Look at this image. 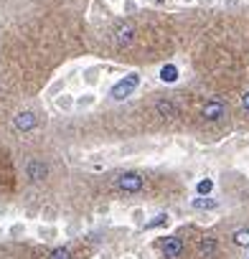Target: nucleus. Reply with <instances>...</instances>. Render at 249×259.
Masks as SVG:
<instances>
[{
	"mask_svg": "<svg viewBox=\"0 0 249 259\" xmlns=\"http://www.w3.org/2000/svg\"><path fill=\"white\" fill-rule=\"evenodd\" d=\"M138 84H140V76H138V74H127L122 82H117L115 86H112V99L122 102L124 97H130L135 89H138Z\"/></svg>",
	"mask_w": 249,
	"mask_h": 259,
	"instance_id": "1",
	"label": "nucleus"
},
{
	"mask_svg": "<svg viewBox=\"0 0 249 259\" xmlns=\"http://www.w3.org/2000/svg\"><path fill=\"white\" fill-rule=\"evenodd\" d=\"M117 188H122L124 193H138L142 190V178L138 173H122L117 178Z\"/></svg>",
	"mask_w": 249,
	"mask_h": 259,
	"instance_id": "2",
	"label": "nucleus"
},
{
	"mask_svg": "<svg viewBox=\"0 0 249 259\" xmlns=\"http://www.w3.org/2000/svg\"><path fill=\"white\" fill-rule=\"evenodd\" d=\"M224 112H226L224 102H219V99H209V102L203 104L201 115H203V120H209V122H216V120H221V117H224Z\"/></svg>",
	"mask_w": 249,
	"mask_h": 259,
	"instance_id": "3",
	"label": "nucleus"
},
{
	"mask_svg": "<svg viewBox=\"0 0 249 259\" xmlns=\"http://www.w3.org/2000/svg\"><path fill=\"white\" fill-rule=\"evenodd\" d=\"M180 252H183V242H180L178 236H165V239H163L165 259H176V257H180Z\"/></svg>",
	"mask_w": 249,
	"mask_h": 259,
	"instance_id": "4",
	"label": "nucleus"
},
{
	"mask_svg": "<svg viewBox=\"0 0 249 259\" xmlns=\"http://www.w3.org/2000/svg\"><path fill=\"white\" fill-rule=\"evenodd\" d=\"M36 115L33 112H18V115L13 117V125H16V130H20V132H28V130H33L36 127Z\"/></svg>",
	"mask_w": 249,
	"mask_h": 259,
	"instance_id": "5",
	"label": "nucleus"
},
{
	"mask_svg": "<svg viewBox=\"0 0 249 259\" xmlns=\"http://www.w3.org/2000/svg\"><path fill=\"white\" fill-rule=\"evenodd\" d=\"M26 175L31 178V181H43V178L49 175V168H46V163H41V160H31L26 165Z\"/></svg>",
	"mask_w": 249,
	"mask_h": 259,
	"instance_id": "6",
	"label": "nucleus"
},
{
	"mask_svg": "<svg viewBox=\"0 0 249 259\" xmlns=\"http://www.w3.org/2000/svg\"><path fill=\"white\" fill-rule=\"evenodd\" d=\"M132 38H135V28H132L130 23L117 26V31H115V41H117V46H130Z\"/></svg>",
	"mask_w": 249,
	"mask_h": 259,
	"instance_id": "7",
	"label": "nucleus"
},
{
	"mask_svg": "<svg viewBox=\"0 0 249 259\" xmlns=\"http://www.w3.org/2000/svg\"><path fill=\"white\" fill-rule=\"evenodd\" d=\"M155 112L160 117H165V120H173L178 115V107L171 102V99H158V102H155Z\"/></svg>",
	"mask_w": 249,
	"mask_h": 259,
	"instance_id": "8",
	"label": "nucleus"
},
{
	"mask_svg": "<svg viewBox=\"0 0 249 259\" xmlns=\"http://www.w3.org/2000/svg\"><path fill=\"white\" fill-rule=\"evenodd\" d=\"M191 206H194L196 211H213V208H219V201L209 198V196H198V198L191 201Z\"/></svg>",
	"mask_w": 249,
	"mask_h": 259,
	"instance_id": "9",
	"label": "nucleus"
},
{
	"mask_svg": "<svg viewBox=\"0 0 249 259\" xmlns=\"http://www.w3.org/2000/svg\"><path fill=\"white\" fill-rule=\"evenodd\" d=\"M216 239H211V236H203L201 239V244H198V254L201 257H206V259H211L213 254H216Z\"/></svg>",
	"mask_w": 249,
	"mask_h": 259,
	"instance_id": "10",
	"label": "nucleus"
},
{
	"mask_svg": "<svg viewBox=\"0 0 249 259\" xmlns=\"http://www.w3.org/2000/svg\"><path fill=\"white\" fill-rule=\"evenodd\" d=\"M160 79H163L165 84H173V82H178V69H176L173 64H165L163 69H160Z\"/></svg>",
	"mask_w": 249,
	"mask_h": 259,
	"instance_id": "11",
	"label": "nucleus"
},
{
	"mask_svg": "<svg viewBox=\"0 0 249 259\" xmlns=\"http://www.w3.org/2000/svg\"><path fill=\"white\" fill-rule=\"evenodd\" d=\"M231 239H234V244H236V246H244V249H247V246H249V229H239V231H234Z\"/></svg>",
	"mask_w": 249,
	"mask_h": 259,
	"instance_id": "12",
	"label": "nucleus"
},
{
	"mask_svg": "<svg viewBox=\"0 0 249 259\" xmlns=\"http://www.w3.org/2000/svg\"><path fill=\"white\" fill-rule=\"evenodd\" d=\"M196 190H198V196H209V193H211V190H213V183L209 181V178H203V181H198Z\"/></svg>",
	"mask_w": 249,
	"mask_h": 259,
	"instance_id": "13",
	"label": "nucleus"
},
{
	"mask_svg": "<svg viewBox=\"0 0 249 259\" xmlns=\"http://www.w3.org/2000/svg\"><path fill=\"white\" fill-rule=\"evenodd\" d=\"M163 224H168V213H158L153 221L145 224V229H155V226H163Z\"/></svg>",
	"mask_w": 249,
	"mask_h": 259,
	"instance_id": "14",
	"label": "nucleus"
},
{
	"mask_svg": "<svg viewBox=\"0 0 249 259\" xmlns=\"http://www.w3.org/2000/svg\"><path fill=\"white\" fill-rule=\"evenodd\" d=\"M49 259H71V254H69V249L59 246V249H53V252L49 254Z\"/></svg>",
	"mask_w": 249,
	"mask_h": 259,
	"instance_id": "15",
	"label": "nucleus"
},
{
	"mask_svg": "<svg viewBox=\"0 0 249 259\" xmlns=\"http://www.w3.org/2000/svg\"><path fill=\"white\" fill-rule=\"evenodd\" d=\"M59 107H61V109L71 107V99H69V97H61V99H59Z\"/></svg>",
	"mask_w": 249,
	"mask_h": 259,
	"instance_id": "16",
	"label": "nucleus"
},
{
	"mask_svg": "<svg viewBox=\"0 0 249 259\" xmlns=\"http://www.w3.org/2000/svg\"><path fill=\"white\" fill-rule=\"evenodd\" d=\"M242 104H244V109H247V112H249V92H247V94H244V97H242Z\"/></svg>",
	"mask_w": 249,
	"mask_h": 259,
	"instance_id": "17",
	"label": "nucleus"
},
{
	"mask_svg": "<svg viewBox=\"0 0 249 259\" xmlns=\"http://www.w3.org/2000/svg\"><path fill=\"white\" fill-rule=\"evenodd\" d=\"M158 3H163V0H158Z\"/></svg>",
	"mask_w": 249,
	"mask_h": 259,
	"instance_id": "18",
	"label": "nucleus"
}]
</instances>
